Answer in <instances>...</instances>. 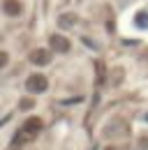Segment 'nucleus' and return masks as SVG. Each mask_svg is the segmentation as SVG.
Returning <instances> with one entry per match:
<instances>
[{
	"label": "nucleus",
	"mask_w": 148,
	"mask_h": 150,
	"mask_svg": "<svg viewBox=\"0 0 148 150\" xmlns=\"http://www.w3.org/2000/svg\"><path fill=\"white\" fill-rule=\"evenodd\" d=\"M7 65V53H0V67H5Z\"/></svg>",
	"instance_id": "39448f33"
},
{
	"label": "nucleus",
	"mask_w": 148,
	"mask_h": 150,
	"mask_svg": "<svg viewBox=\"0 0 148 150\" xmlns=\"http://www.w3.org/2000/svg\"><path fill=\"white\" fill-rule=\"evenodd\" d=\"M39 129H42V120H39V118H30V120H26V125H23L21 132L16 134V143H23V141L33 139Z\"/></svg>",
	"instance_id": "f257e3e1"
},
{
	"label": "nucleus",
	"mask_w": 148,
	"mask_h": 150,
	"mask_svg": "<svg viewBox=\"0 0 148 150\" xmlns=\"http://www.w3.org/2000/svg\"><path fill=\"white\" fill-rule=\"evenodd\" d=\"M139 150H148V136H141V141H139Z\"/></svg>",
	"instance_id": "20e7f679"
},
{
	"label": "nucleus",
	"mask_w": 148,
	"mask_h": 150,
	"mask_svg": "<svg viewBox=\"0 0 148 150\" xmlns=\"http://www.w3.org/2000/svg\"><path fill=\"white\" fill-rule=\"evenodd\" d=\"M26 86H28V90H30V93H44L49 83H46V79H44L42 74H35V76H30V79H28V83H26Z\"/></svg>",
	"instance_id": "f03ea898"
},
{
	"label": "nucleus",
	"mask_w": 148,
	"mask_h": 150,
	"mask_svg": "<svg viewBox=\"0 0 148 150\" xmlns=\"http://www.w3.org/2000/svg\"><path fill=\"white\" fill-rule=\"evenodd\" d=\"M33 62L46 65V62H49V53H46V51H35V53H33Z\"/></svg>",
	"instance_id": "7ed1b4c3"
}]
</instances>
